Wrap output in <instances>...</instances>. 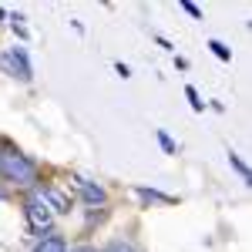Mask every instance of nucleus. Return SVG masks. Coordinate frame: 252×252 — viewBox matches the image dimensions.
Returning <instances> with one entry per match:
<instances>
[{"mask_svg": "<svg viewBox=\"0 0 252 252\" xmlns=\"http://www.w3.org/2000/svg\"><path fill=\"white\" fill-rule=\"evenodd\" d=\"M7 195H10V192H7V185H3V182H0V202H3V198H7Z\"/></svg>", "mask_w": 252, "mask_h": 252, "instance_id": "4468645a", "label": "nucleus"}, {"mask_svg": "<svg viewBox=\"0 0 252 252\" xmlns=\"http://www.w3.org/2000/svg\"><path fill=\"white\" fill-rule=\"evenodd\" d=\"M0 71L3 74H10V78L17 81H31V58H27V51L24 47H10V51H3L0 54Z\"/></svg>", "mask_w": 252, "mask_h": 252, "instance_id": "f03ea898", "label": "nucleus"}, {"mask_svg": "<svg viewBox=\"0 0 252 252\" xmlns=\"http://www.w3.org/2000/svg\"><path fill=\"white\" fill-rule=\"evenodd\" d=\"M138 198L141 202H172V195H161L155 189H138Z\"/></svg>", "mask_w": 252, "mask_h": 252, "instance_id": "0eeeda50", "label": "nucleus"}, {"mask_svg": "<svg viewBox=\"0 0 252 252\" xmlns=\"http://www.w3.org/2000/svg\"><path fill=\"white\" fill-rule=\"evenodd\" d=\"M182 10H189V14H192V17H202V10H198V7H195V3H189V0H182Z\"/></svg>", "mask_w": 252, "mask_h": 252, "instance_id": "ddd939ff", "label": "nucleus"}, {"mask_svg": "<svg viewBox=\"0 0 252 252\" xmlns=\"http://www.w3.org/2000/svg\"><path fill=\"white\" fill-rule=\"evenodd\" d=\"M101 252H138V249L131 246V242H121V239H115V242H108Z\"/></svg>", "mask_w": 252, "mask_h": 252, "instance_id": "1a4fd4ad", "label": "nucleus"}, {"mask_svg": "<svg viewBox=\"0 0 252 252\" xmlns=\"http://www.w3.org/2000/svg\"><path fill=\"white\" fill-rule=\"evenodd\" d=\"M34 252H67V242L61 239V235H47V239H40L37 249Z\"/></svg>", "mask_w": 252, "mask_h": 252, "instance_id": "423d86ee", "label": "nucleus"}, {"mask_svg": "<svg viewBox=\"0 0 252 252\" xmlns=\"http://www.w3.org/2000/svg\"><path fill=\"white\" fill-rule=\"evenodd\" d=\"M37 198L51 209V212H71V195H64L61 189H54V185H44L37 192Z\"/></svg>", "mask_w": 252, "mask_h": 252, "instance_id": "20e7f679", "label": "nucleus"}, {"mask_svg": "<svg viewBox=\"0 0 252 252\" xmlns=\"http://www.w3.org/2000/svg\"><path fill=\"white\" fill-rule=\"evenodd\" d=\"M0 182H14L20 189H27V185L37 182L34 158L24 155L17 145H10V141H0Z\"/></svg>", "mask_w": 252, "mask_h": 252, "instance_id": "f257e3e1", "label": "nucleus"}, {"mask_svg": "<svg viewBox=\"0 0 252 252\" xmlns=\"http://www.w3.org/2000/svg\"><path fill=\"white\" fill-rule=\"evenodd\" d=\"M71 252H97V249H91V246H78V249H71Z\"/></svg>", "mask_w": 252, "mask_h": 252, "instance_id": "2eb2a0df", "label": "nucleus"}, {"mask_svg": "<svg viewBox=\"0 0 252 252\" xmlns=\"http://www.w3.org/2000/svg\"><path fill=\"white\" fill-rule=\"evenodd\" d=\"M185 94H189V101H192V108H195V111H202V108H205V104H202V97H198V91H195V88H185Z\"/></svg>", "mask_w": 252, "mask_h": 252, "instance_id": "9b49d317", "label": "nucleus"}, {"mask_svg": "<svg viewBox=\"0 0 252 252\" xmlns=\"http://www.w3.org/2000/svg\"><path fill=\"white\" fill-rule=\"evenodd\" d=\"M74 189H78V195L88 202V205H101L108 195H104V189L97 185V182H91V178H84V175H78L74 178Z\"/></svg>", "mask_w": 252, "mask_h": 252, "instance_id": "39448f33", "label": "nucleus"}, {"mask_svg": "<svg viewBox=\"0 0 252 252\" xmlns=\"http://www.w3.org/2000/svg\"><path fill=\"white\" fill-rule=\"evenodd\" d=\"M24 219H27V229L40 235V232H47V229H51L54 212H51V209L40 202L37 195H34V198H27V205H24Z\"/></svg>", "mask_w": 252, "mask_h": 252, "instance_id": "7ed1b4c3", "label": "nucleus"}, {"mask_svg": "<svg viewBox=\"0 0 252 252\" xmlns=\"http://www.w3.org/2000/svg\"><path fill=\"white\" fill-rule=\"evenodd\" d=\"M229 165H232L235 172L242 175V182H252V175H249V168H246V161H242V158H239V155H232V152H229Z\"/></svg>", "mask_w": 252, "mask_h": 252, "instance_id": "6e6552de", "label": "nucleus"}, {"mask_svg": "<svg viewBox=\"0 0 252 252\" xmlns=\"http://www.w3.org/2000/svg\"><path fill=\"white\" fill-rule=\"evenodd\" d=\"M158 141H161V148H165V152H175V141L165 135V131H158Z\"/></svg>", "mask_w": 252, "mask_h": 252, "instance_id": "f8f14e48", "label": "nucleus"}, {"mask_svg": "<svg viewBox=\"0 0 252 252\" xmlns=\"http://www.w3.org/2000/svg\"><path fill=\"white\" fill-rule=\"evenodd\" d=\"M209 47H212V54L219 61H229V58H232V54H229V47H225L222 40H209Z\"/></svg>", "mask_w": 252, "mask_h": 252, "instance_id": "9d476101", "label": "nucleus"}]
</instances>
